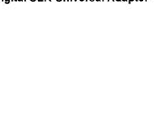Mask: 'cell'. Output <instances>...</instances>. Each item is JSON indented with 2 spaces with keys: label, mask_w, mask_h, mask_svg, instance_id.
<instances>
[{
  "label": "cell",
  "mask_w": 154,
  "mask_h": 121,
  "mask_svg": "<svg viewBox=\"0 0 154 121\" xmlns=\"http://www.w3.org/2000/svg\"><path fill=\"white\" fill-rule=\"evenodd\" d=\"M134 0H129V3H131V2H133Z\"/></svg>",
  "instance_id": "6da1fadb"
},
{
  "label": "cell",
  "mask_w": 154,
  "mask_h": 121,
  "mask_svg": "<svg viewBox=\"0 0 154 121\" xmlns=\"http://www.w3.org/2000/svg\"><path fill=\"white\" fill-rule=\"evenodd\" d=\"M122 1H123V2H127L128 0H122Z\"/></svg>",
  "instance_id": "7a4b0ae2"
},
{
  "label": "cell",
  "mask_w": 154,
  "mask_h": 121,
  "mask_svg": "<svg viewBox=\"0 0 154 121\" xmlns=\"http://www.w3.org/2000/svg\"><path fill=\"white\" fill-rule=\"evenodd\" d=\"M95 1H97V2H100V1H102V0H95Z\"/></svg>",
  "instance_id": "3957f363"
},
{
  "label": "cell",
  "mask_w": 154,
  "mask_h": 121,
  "mask_svg": "<svg viewBox=\"0 0 154 121\" xmlns=\"http://www.w3.org/2000/svg\"><path fill=\"white\" fill-rule=\"evenodd\" d=\"M63 1H65V2H68V1H70V0H63Z\"/></svg>",
  "instance_id": "277c9868"
},
{
  "label": "cell",
  "mask_w": 154,
  "mask_h": 121,
  "mask_svg": "<svg viewBox=\"0 0 154 121\" xmlns=\"http://www.w3.org/2000/svg\"><path fill=\"white\" fill-rule=\"evenodd\" d=\"M30 1H32V2H35V1H36V0H30Z\"/></svg>",
  "instance_id": "5b68a950"
},
{
  "label": "cell",
  "mask_w": 154,
  "mask_h": 121,
  "mask_svg": "<svg viewBox=\"0 0 154 121\" xmlns=\"http://www.w3.org/2000/svg\"><path fill=\"white\" fill-rule=\"evenodd\" d=\"M38 1H40V2H42V1H45V0H38Z\"/></svg>",
  "instance_id": "8992f818"
},
{
  "label": "cell",
  "mask_w": 154,
  "mask_h": 121,
  "mask_svg": "<svg viewBox=\"0 0 154 121\" xmlns=\"http://www.w3.org/2000/svg\"><path fill=\"white\" fill-rule=\"evenodd\" d=\"M116 1H117V2H120V1H122V0H116Z\"/></svg>",
  "instance_id": "52a82bcc"
},
{
  "label": "cell",
  "mask_w": 154,
  "mask_h": 121,
  "mask_svg": "<svg viewBox=\"0 0 154 121\" xmlns=\"http://www.w3.org/2000/svg\"><path fill=\"white\" fill-rule=\"evenodd\" d=\"M56 1H58V2H61V1H62V0H56Z\"/></svg>",
  "instance_id": "ba28073f"
},
{
  "label": "cell",
  "mask_w": 154,
  "mask_h": 121,
  "mask_svg": "<svg viewBox=\"0 0 154 121\" xmlns=\"http://www.w3.org/2000/svg\"><path fill=\"white\" fill-rule=\"evenodd\" d=\"M108 1H114V0H108Z\"/></svg>",
  "instance_id": "9c48e42d"
},
{
  "label": "cell",
  "mask_w": 154,
  "mask_h": 121,
  "mask_svg": "<svg viewBox=\"0 0 154 121\" xmlns=\"http://www.w3.org/2000/svg\"><path fill=\"white\" fill-rule=\"evenodd\" d=\"M90 1H92V2H94V0H90Z\"/></svg>",
  "instance_id": "30bf717a"
},
{
  "label": "cell",
  "mask_w": 154,
  "mask_h": 121,
  "mask_svg": "<svg viewBox=\"0 0 154 121\" xmlns=\"http://www.w3.org/2000/svg\"><path fill=\"white\" fill-rule=\"evenodd\" d=\"M139 1H143V0H139Z\"/></svg>",
  "instance_id": "8fae6325"
},
{
  "label": "cell",
  "mask_w": 154,
  "mask_h": 121,
  "mask_svg": "<svg viewBox=\"0 0 154 121\" xmlns=\"http://www.w3.org/2000/svg\"><path fill=\"white\" fill-rule=\"evenodd\" d=\"M80 1H85V0H80Z\"/></svg>",
  "instance_id": "7c38bea8"
},
{
  "label": "cell",
  "mask_w": 154,
  "mask_h": 121,
  "mask_svg": "<svg viewBox=\"0 0 154 121\" xmlns=\"http://www.w3.org/2000/svg\"><path fill=\"white\" fill-rule=\"evenodd\" d=\"M73 1H77V0H73Z\"/></svg>",
  "instance_id": "4fadbf2b"
},
{
  "label": "cell",
  "mask_w": 154,
  "mask_h": 121,
  "mask_svg": "<svg viewBox=\"0 0 154 121\" xmlns=\"http://www.w3.org/2000/svg\"><path fill=\"white\" fill-rule=\"evenodd\" d=\"M18 1H22V0H18Z\"/></svg>",
  "instance_id": "5bb4252c"
},
{
  "label": "cell",
  "mask_w": 154,
  "mask_h": 121,
  "mask_svg": "<svg viewBox=\"0 0 154 121\" xmlns=\"http://www.w3.org/2000/svg\"><path fill=\"white\" fill-rule=\"evenodd\" d=\"M45 1H46V0H45ZM49 1H51V0H49Z\"/></svg>",
  "instance_id": "9a60e30c"
},
{
  "label": "cell",
  "mask_w": 154,
  "mask_h": 121,
  "mask_svg": "<svg viewBox=\"0 0 154 121\" xmlns=\"http://www.w3.org/2000/svg\"><path fill=\"white\" fill-rule=\"evenodd\" d=\"M102 1H104V0H102Z\"/></svg>",
  "instance_id": "2e32d148"
},
{
  "label": "cell",
  "mask_w": 154,
  "mask_h": 121,
  "mask_svg": "<svg viewBox=\"0 0 154 121\" xmlns=\"http://www.w3.org/2000/svg\"><path fill=\"white\" fill-rule=\"evenodd\" d=\"M136 1H137V0H136Z\"/></svg>",
  "instance_id": "e0dca14e"
}]
</instances>
